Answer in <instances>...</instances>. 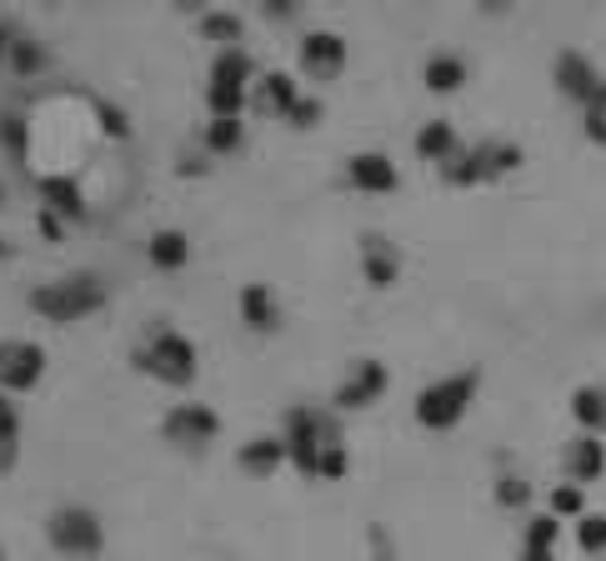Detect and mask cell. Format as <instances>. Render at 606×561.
<instances>
[{"instance_id":"obj_1","label":"cell","mask_w":606,"mask_h":561,"mask_svg":"<svg viewBox=\"0 0 606 561\" xmlns=\"http://www.w3.org/2000/svg\"><path fill=\"white\" fill-rule=\"evenodd\" d=\"M105 306V286L101 276H61V281H51V286H36L30 291V311L40 316V321H55V327H71V321H80V316H91Z\"/></svg>"},{"instance_id":"obj_2","label":"cell","mask_w":606,"mask_h":561,"mask_svg":"<svg viewBox=\"0 0 606 561\" xmlns=\"http://www.w3.org/2000/svg\"><path fill=\"white\" fill-rule=\"evenodd\" d=\"M477 386H481V371H456V377L431 381V386L416 396V421H421L426 431H452L456 421L471 411Z\"/></svg>"},{"instance_id":"obj_3","label":"cell","mask_w":606,"mask_h":561,"mask_svg":"<svg viewBox=\"0 0 606 561\" xmlns=\"http://www.w3.org/2000/svg\"><path fill=\"white\" fill-rule=\"evenodd\" d=\"M136 366H141L146 377L166 381V386H191L195 381V346L181 336V331H155L151 346L136 352Z\"/></svg>"},{"instance_id":"obj_4","label":"cell","mask_w":606,"mask_h":561,"mask_svg":"<svg viewBox=\"0 0 606 561\" xmlns=\"http://www.w3.org/2000/svg\"><path fill=\"white\" fill-rule=\"evenodd\" d=\"M46 536L61 557H96L105 547V532H101V517L91 507H61L46 522Z\"/></svg>"},{"instance_id":"obj_5","label":"cell","mask_w":606,"mask_h":561,"mask_svg":"<svg viewBox=\"0 0 606 561\" xmlns=\"http://www.w3.org/2000/svg\"><path fill=\"white\" fill-rule=\"evenodd\" d=\"M40 377H46V352H40L36 341H26V336L0 341V392L26 396L40 386Z\"/></svg>"},{"instance_id":"obj_6","label":"cell","mask_w":606,"mask_h":561,"mask_svg":"<svg viewBox=\"0 0 606 561\" xmlns=\"http://www.w3.org/2000/svg\"><path fill=\"white\" fill-rule=\"evenodd\" d=\"M161 431H166L171 446L195 451V446H206V442H216V436H220V417L211 411V406H201V401H181V406H171V411H166Z\"/></svg>"},{"instance_id":"obj_7","label":"cell","mask_w":606,"mask_h":561,"mask_svg":"<svg viewBox=\"0 0 606 561\" xmlns=\"http://www.w3.org/2000/svg\"><path fill=\"white\" fill-rule=\"evenodd\" d=\"M387 386H391L387 366L381 361H356V371L336 386V406H341V411H366V406H376L381 396H387Z\"/></svg>"},{"instance_id":"obj_8","label":"cell","mask_w":606,"mask_h":561,"mask_svg":"<svg viewBox=\"0 0 606 561\" xmlns=\"http://www.w3.org/2000/svg\"><path fill=\"white\" fill-rule=\"evenodd\" d=\"M301 71L316 80H336L346 71V40L336 36V30H311L301 40Z\"/></svg>"},{"instance_id":"obj_9","label":"cell","mask_w":606,"mask_h":561,"mask_svg":"<svg viewBox=\"0 0 606 561\" xmlns=\"http://www.w3.org/2000/svg\"><path fill=\"white\" fill-rule=\"evenodd\" d=\"M552 76H556V91L571 95V101H581V105H592L596 95H602V86H606V80L592 76V66H586V55H581V51H561V55H556Z\"/></svg>"},{"instance_id":"obj_10","label":"cell","mask_w":606,"mask_h":561,"mask_svg":"<svg viewBox=\"0 0 606 561\" xmlns=\"http://www.w3.org/2000/svg\"><path fill=\"white\" fill-rule=\"evenodd\" d=\"M351 186L371 191V196H387V191H396V166L381 151H362V156H351Z\"/></svg>"},{"instance_id":"obj_11","label":"cell","mask_w":606,"mask_h":561,"mask_svg":"<svg viewBox=\"0 0 606 561\" xmlns=\"http://www.w3.org/2000/svg\"><path fill=\"white\" fill-rule=\"evenodd\" d=\"M602 471H606V446L596 442V436H586V431H581V436H571V442H567V476H571V482L586 486V482H596Z\"/></svg>"},{"instance_id":"obj_12","label":"cell","mask_w":606,"mask_h":561,"mask_svg":"<svg viewBox=\"0 0 606 561\" xmlns=\"http://www.w3.org/2000/svg\"><path fill=\"white\" fill-rule=\"evenodd\" d=\"M241 321H245L251 331H276L281 311H276L272 286H261V281H251V286L241 291Z\"/></svg>"},{"instance_id":"obj_13","label":"cell","mask_w":606,"mask_h":561,"mask_svg":"<svg viewBox=\"0 0 606 561\" xmlns=\"http://www.w3.org/2000/svg\"><path fill=\"white\" fill-rule=\"evenodd\" d=\"M236 461H241V471H251V476H272L286 461V442L281 436H256V442H245L241 451H236Z\"/></svg>"},{"instance_id":"obj_14","label":"cell","mask_w":606,"mask_h":561,"mask_svg":"<svg viewBox=\"0 0 606 561\" xmlns=\"http://www.w3.org/2000/svg\"><path fill=\"white\" fill-rule=\"evenodd\" d=\"M571 417L586 436H606V386H577L571 392Z\"/></svg>"},{"instance_id":"obj_15","label":"cell","mask_w":606,"mask_h":561,"mask_svg":"<svg viewBox=\"0 0 606 561\" xmlns=\"http://www.w3.org/2000/svg\"><path fill=\"white\" fill-rule=\"evenodd\" d=\"M251 76H256V66H251V55L245 51H220L216 61H211V86H231V91H251Z\"/></svg>"},{"instance_id":"obj_16","label":"cell","mask_w":606,"mask_h":561,"mask_svg":"<svg viewBox=\"0 0 606 561\" xmlns=\"http://www.w3.org/2000/svg\"><path fill=\"white\" fill-rule=\"evenodd\" d=\"M362 271H366V281H371V286H391V281H396V271H401V256L387 246V241H381V235H371V241H366V251H362Z\"/></svg>"},{"instance_id":"obj_17","label":"cell","mask_w":606,"mask_h":561,"mask_svg":"<svg viewBox=\"0 0 606 561\" xmlns=\"http://www.w3.org/2000/svg\"><path fill=\"white\" fill-rule=\"evenodd\" d=\"M421 80H426V91H437V95H452V91H462V80H466V66H462V55H431L426 61V71H421Z\"/></svg>"},{"instance_id":"obj_18","label":"cell","mask_w":606,"mask_h":561,"mask_svg":"<svg viewBox=\"0 0 606 561\" xmlns=\"http://www.w3.org/2000/svg\"><path fill=\"white\" fill-rule=\"evenodd\" d=\"M146 256H151L155 271H181L186 256H191V241H186L181 231H155L151 246H146Z\"/></svg>"},{"instance_id":"obj_19","label":"cell","mask_w":606,"mask_h":561,"mask_svg":"<svg viewBox=\"0 0 606 561\" xmlns=\"http://www.w3.org/2000/svg\"><path fill=\"white\" fill-rule=\"evenodd\" d=\"M416 151H421L426 161H452L456 151H462V141H456V131H452V120H431V126H421Z\"/></svg>"},{"instance_id":"obj_20","label":"cell","mask_w":606,"mask_h":561,"mask_svg":"<svg viewBox=\"0 0 606 561\" xmlns=\"http://www.w3.org/2000/svg\"><path fill=\"white\" fill-rule=\"evenodd\" d=\"M296 101H301V91H296V80H291V76H281V71L261 76V95H256L261 111H276V116H286V111H291Z\"/></svg>"},{"instance_id":"obj_21","label":"cell","mask_w":606,"mask_h":561,"mask_svg":"<svg viewBox=\"0 0 606 561\" xmlns=\"http://www.w3.org/2000/svg\"><path fill=\"white\" fill-rule=\"evenodd\" d=\"M40 196H46V211H55V216H71V221L86 216L76 181H61V176H55V181H40Z\"/></svg>"},{"instance_id":"obj_22","label":"cell","mask_w":606,"mask_h":561,"mask_svg":"<svg viewBox=\"0 0 606 561\" xmlns=\"http://www.w3.org/2000/svg\"><path fill=\"white\" fill-rule=\"evenodd\" d=\"M577 547L586 551V557H602V551H606V517H602V511L577 517Z\"/></svg>"},{"instance_id":"obj_23","label":"cell","mask_w":606,"mask_h":561,"mask_svg":"<svg viewBox=\"0 0 606 561\" xmlns=\"http://www.w3.org/2000/svg\"><path fill=\"white\" fill-rule=\"evenodd\" d=\"M241 136H245L241 116H216L206 126V145H211V151H236V145H241Z\"/></svg>"},{"instance_id":"obj_24","label":"cell","mask_w":606,"mask_h":561,"mask_svg":"<svg viewBox=\"0 0 606 561\" xmlns=\"http://www.w3.org/2000/svg\"><path fill=\"white\" fill-rule=\"evenodd\" d=\"M552 517L556 522H571V517H586V496H581V486H556L552 492Z\"/></svg>"},{"instance_id":"obj_25","label":"cell","mask_w":606,"mask_h":561,"mask_svg":"<svg viewBox=\"0 0 606 561\" xmlns=\"http://www.w3.org/2000/svg\"><path fill=\"white\" fill-rule=\"evenodd\" d=\"M556 536H561V522H556L552 511H542V517H531V522H527V547L552 551V547H556Z\"/></svg>"},{"instance_id":"obj_26","label":"cell","mask_w":606,"mask_h":561,"mask_svg":"<svg viewBox=\"0 0 606 561\" xmlns=\"http://www.w3.org/2000/svg\"><path fill=\"white\" fill-rule=\"evenodd\" d=\"M211 116H241V105L251 101V91H231V86H211L206 91Z\"/></svg>"},{"instance_id":"obj_27","label":"cell","mask_w":606,"mask_h":561,"mask_svg":"<svg viewBox=\"0 0 606 561\" xmlns=\"http://www.w3.org/2000/svg\"><path fill=\"white\" fill-rule=\"evenodd\" d=\"M206 36L220 40V46L231 51L236 40H241V21H236V15H206Z\"/></svg>"},{"instance_id":"obj_28","label":"cell","mask_w":606,"mask_h":561,"mask_svg":"<svg viewBox=\"0 0 606 561\" xmlns=\"http://www.w3.org/2000/svg\"><path fill=\"white\" fill-rule=\"evenodd\" d=\"M496 501H502V507H527L531 482H521V476H502V482H496Z\"/></svg>"},{"instance_id":"obj_29","label":"cell","mask_w":606,"mask_h":561,"mask_svg":"<svg viewBox=\"0 0 606 561\" xmlns=\"http://www.w3.org/2000/svg\"><path fill=\"white\" fill-rule=\"evenodd\" d=\"M15 436H21V426H15V421H0V471H11V467H15V457H21Z\"/></svg>"},{"instance_id":"obj_30","label":"cell","mask_w":606,"mask_h":561,"mask_svg":"<svg viewBox=\"0 0 606 561\" xmlns=\"http://www.w3.org/2000/svg\"><path fill=\"white\" fill-rule=\"evenodd\" d=\"M40 61H46V55H40L30 40H11V66L15 71H40Z\"/></svg>"},{"instance_id":"obj_31","label":"cell","mask_w":606,"mask_h":561,"mask_svg":"<svg viewBox=\"0 0 606 561\" xmlns=\"http://www.w3.org/2000/svg\"><path fill=\"white\" fill-rule=\"evenodd\" d=\"M316 116H321V101H311V95H301V101L286 111V120H291V126H301V131H306V126H316Z\"/></svg>"},{"instance_id":"obj_32","label":"cell","mask_w":606,"mask_h":561,"mask_svg":"<svg viewBox=\"0 0 606 561\" xmlns=\"http://www.w3.org/2000/svg\"><path fill=\"white\" fill-rule=\"evenodd\" d=\"M36 221H40V231H46V241H61V216H55V211H40Z\"/></svg>"},{"instance_id":"obj_33","label":"cell","mask_w":606,"mask_h":561,"mask_svg":"<svg viewBox=\"0 0 606 561\" xmlns=\"http://www.w3.org/2000/svg\"><path fill=\"white\" fill-rule=\"evenodd\" d=\"M266 11L281 21V15H296V0H266Z\"/></svg>"},{"instance_id":"obj_34","label":"cell","mask_w":606,"mask_h":561,"mask_svg":"<svg viewBox=\"0 0 606 561\" xmlns=\"http://www.w3.org/2000/svg\"><path fill=\"white\" fill-rule=\"evenodd\" d=\"M0 421H15V426H21V417H15V406H11V396L0 392Z\"/></svg>"},{"instance_id":"obj_35","label":"cell","mask_w":606,"mask_h":561,"mask_svg":"<svg viewBox=\"0 0 606 561\" xmlns=\"http://www.w3.org/2000/svg\"><path fill=\"white\" fill-rule=\"evenodd\" d=\"M521 561H556L552 551H542V547H521Z\"/></svg>"},{"instance_id":"obj_36","label":"cell","mask_w":606,"mask_h":561,"mask_svg":"<svg viewBox=\"0 0 606 561\" xmlns=\"http://www.w3.org/2000/svg\"><path fill=\"white\" fill-rule=\"evenodd\" d=\"M5 256H11V241H5V235H0V262H5Z\"/></svg>"},{"instance_id":"obj_37","label":"cell","mask_w":606,"mask_h":561,"mask_svg":"<svg viewBox=\"0 0 606 561\" xmlns=\"http://www.w3.org/2000/svg\"><path fill=\"white\" fill-rule=\"evenodd\" d=\"M481 5H496V11H502V5H512V0H481Z\"/></svg>"},{"instance_id":"obj_38","label":"cell","mask_w":606,"mask_h":561,"mask_svg":"<svg viewBox=\"0 0 606 561\" xmlns=\"http://www.w3.org/2000/svg\"><path fill=\"white\" fill-rule=\"evenodd\" d=\"M0 561H5V557H0Z\"/></svg>"}]
</instances>
